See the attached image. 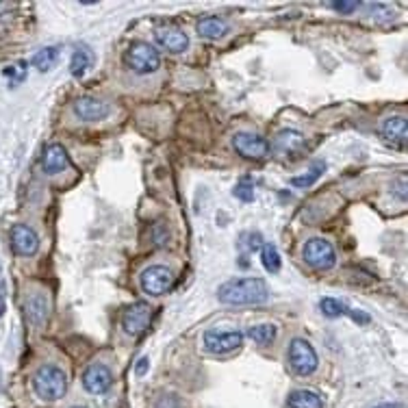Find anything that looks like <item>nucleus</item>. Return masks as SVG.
I'll return each instance as SVG.
<instances>
[{
	"label": "nucleus",
	"mask_w": 408,
	"mask_h": 408,
	"mask_svg": "<svg viewBox=\"0 0 408 408\" xmlns=\"http://www.w3.org/2000/svg\"><path fill=\"white\" fill-rule=\"evenodd\" d=\"M217 300L228 306H256L269 300V287L263 278H235L217 289Z\"/></svg>",
	"instance_id": "f257e3e1"
},
{
	"label": "nucleus",
	"mask_w": 408,
	"mask_h": 408,
	"mask_svg": "<svg viewBox=\"0 0 408 408\" xmlns=\"http://www.w3.org/2000/svg\"><path fill=\"white\" fill-rule=\"evenodd\" d=\"M33 389L39 400L57 402L67 391V376L57 365H42L33 376Z\"/></svg>",
	"instance_id": "f03ea898"
},
{
	"label": "nucleus",
	"mask_w": 408,
	"mask_h": 408,
	"mask_svg": "<svg viewBox=\"0 0 408 408\" xmlns=\"http://www.w3.org/2000/svg\"><path fill=\"white\" fill-rule=\"evenodd\" d=\"M124 63L139 76L155 74L161 67V54L148 42H133L124 52Z\"/></svg>",
	"instance_id": "7ed1b4c3"
},
{
	"label": "nucleus",
	"mask_w": 408,
	"mask_h": 408,
	"mask_svg": "<svg viewBox=\"0 0 408 408\" xmlns=\"http://www.w3.org/2000/svg\"><path fill=\"white\" fill-rule=\"evenodd\" d=\"M302 258L306 261V265H310L313 269H332L335 263H337V252H335V246L328 241V239H321V237H315V239H308L302 248Z\"/></svg>",
	"instance_id": "20e7f679"
},
{
	"label": "nucleus",
	"mask_w": 408,
	"mask_h": 408,
	"mask_svg": "<svg viewBox=\"0 0 408 408\" xmlns=\"http://www.w3.org/2000/svg\"><path fill=\"white\" fill-rule=\"evenodd\" d=\"M289 365L297 376H310L319 365L315 348H313L306 339H300V337L293 339L289 343Z\"/></svg>",
	"instance_id": "39448f33"
},
{
	"label": "nucleus",
	"mask_w": 408,
	"mask_h": 408,
	"mask_svg": "<svg viewBox=\"0 0 408 408\" xmlns=\"http://www.w3.org/2000/svg\"><path fill=\"white\" fill-rule=\"evenodd\" d=\"M139 284H141L144 293L159 297V295H166L172 289L174 276L166 265H150V267H146L141 271Z\"/></svg>",
	"instance_id": "423d86ee"
},
{
	"label": "nucleus",
	"mask_w": 408,
	"mask_h": 408,
	"mask_svg": "<svg viewBox=\"0 0 408 408\" xmlns=\"http://www.w3.org/2000/svg\"><path fill=\"white\" fill-rule=\"evenodd\" d=\"M152 315H155V308L148 302H135L124 310V315H122V328L131 337H139L141 332L148 330Z\"/></svg>",
	"instance_id": "0eeeda50"
},
{
	"label": "nucleus",
	"mask_w": 408,
	"mask_h": 408,
	"mask_svg": "<svg viewBox=\"0 0 408 408\" xmlns=\"http://www.w3.org/2000/svg\"><path fill=\"white\" fill-rule=\"evenodd\" d=\"M204 348H207L211 354H228V352H235L243 343V332L239 330H207L202 337Z\"/></svg>",
	"instance_id": "6e6552de"
},
{
	"label": "nucleus",
	"mask_w": 408,
	"mask_h": 408,
	"mask_svg": "<svg viewBox=\"0 0 408 408\" xmlns=\"http://www.w3.org/2000/svg\"><path fill=\"white\" fill-rule=\"evenodd\" d=\"M233 148L237 150V155H241L243 159L250 161H261L269 155V141L263 139L261 135L254 133H235L233 135Z\"/></svg>",
	"instance_id": "1a4fd4ad"
},
{
	"label": "nucleus",
	"mask_w": 408,
	"mask_h": 408,
	"mask_svg": "<svg viewBox=\"0 0 408 408\" xmlns=\"http://www.w3.org/2000/svg\"><path fill=\"white\" fill-rule=\"evenodd\" d=\"M113 385V372L109 370L104 363H93L89 365L83 374V387L91 396H102Z\"/></svg>",
	"instance_id": "9d476101"
},
{
	"label": "nucleus",
	"mask_w": 408,
	"mask_h": 408,
	"mask_svg": "<svg viewBox=\"0 0 408 408\" xmlns=\"http://www.w3.org/2000/svg\"><path fill=\"white\" fill-rule=\"evenodd\" d=\"M11 246L20 256H33L39 250V237L31 226L16 224L11 228Z\"/></svg>",
	"instance_id": "9b49d317"
},
{
	"label": "nucleus",
	"mask_w": 408,
	"mask_h": 408,
	"mask_svg": "<svg viewBox=\"0 0 408 408\" xmlns=\"http://www.w3.org/2000/svg\"><path fill=\"white\" fill-rule=\"evenodd\" d=\"M72 109H74L76 117H80L83 122H100V120L111 115V104L104 100H98V98H91V96L78 98L72 104Z\"/></svg>",
	"instance_id": "f8f14e48"
},
{
	"label": "nucleus",
	"mask_w": 408,
	"mask_h": 408,
	"mask_svg": "<svg viewBox=\"0 0 408 408\" xmlns=\"http://www.w3.org/2000/svg\"><path fill=\"white\" fill-rule=\"evenodd\" d=\"M42 168L46 174L54 176V174H61L63 170L70 168V157H67V150L61 144H50L44 157H42Z\"/></svg>",
	"instance_id": "ddd939ff"
},
{
	"label": "nucleus",
	"mask_w": 408,
	"mask_h": 408,
	"mask_svg": "<svg viewBox=\"0 0 408 408\" xmlns=\"http://www.w3.org/2000/svg\"><path fill=\"white\" fill-rule=\"evenodd\" d=\"M155 39L163 50H168L172 54H181L189 46V37L181 29H159L155 33Z\"/></svg>",
	"instance_id": "4468645a"
},
{
	"label": "nucleus",
	"mask_w": 408,
	"mask_h": 408,
	"mask_svg": "<svg viewBox=\"0 0 408 408\" xmlns=\"http://www.w3.org/2000/svg\"><path fill=\"white\" fill-rule=\"evenodd\" d=\"M274 148L280 152V155H300L304 148H306V139H304V135L302 133H297V131H289V128H284L276 135V139H274Z\"/></svg>",
	"instance_id": "2eb2a0df"
},
{
	"label": "nucleus",
	"mask_w": 408,
	"mask_h": 408,
	"mask_svg": "<svg viewBox=\"0 0 408 408\" xmlns=\"http://www.w3.org/2000/svg\"><path fill=\"white\" fill-rule=\"evenodd\" d=\"M48 310H50V302L44 291H35L26 297V317H29L33 326H42L48 319Z\"/></svg>",
	"instance_id": "dca6fc26"
},
{
	"label": "nucleus",
	"mask_w": 408,
	"mask_h": 408,
	"mask_svg": "<svg viewBox=\"0 0 408 408\" xmlns=\"http://www.w3.org/2000/svg\"><path fill=\"white\" fill-rule=\"evenodd\" d=\"M380 133H383V137L393 144V146H404L406 137H408V131H406V120L402 115H391L383 122V126H380Z\"/></svg>",
	"instance_id": "f3484780"
},
{
	"label": "nucleus",
	"mask_w": 408,
	"mask_h": 408,
	"mask_svg": "<svg viewBox=\"0 0 408 408\" xmlns=\"http://www.w3.org/2000/svg\"><path fill=\"white\" fill-rule=\"evenodd\" d=\"M93 52L91 48L87 46H78L74 52H72V59H70V74L74 78H83L87 72H89V67L93 65Z\"/></svg>",
	"instance_id": "a211bd4d"
},
{
	"label": "nucleus",
	"mask_w": 408,
	"mask_h": 408,
	"mask_svg": "<svg viewBox=\"0 0 408 408\" xmlns=\"http://www.w3.org/2000/svg\"><path fill=\"white\" fill-rule=\"evenodd\" d=\"M198 33L202 37H209V39H220L228 33V22L217 18V16H209V18H202L198 22Z\"/></svg>",
	"instance_id": "6ab92c4d"
},
{
	"label": "nucleus",
	"mask_w": 408,
	"mask_h": 408,
	"mask_svg": "<svg viewBox=\"0 0 408 408\" xmlns=\"http://www.w3.org/2000/svg\"><path fill=\"white\" fill-rule=\"evenodd\" d=\"M289 408H324V400L317 396V393L306 391V389H297L291 391L287 398Z\"/></svg>",
	"instance_id": "aec40b11"
},
{
	"label": "nucleus",
	"mask_w": 408,
	"mask_h": 408,
	"mask_svg": "<svg viewBox=\"0 0 408 408\" xmlns=\"http://www.w3.org/2000/svg\"><path fill=\"white\" fill-rule=\"evenodd\" d=\"M254 343L258 345H271L276 341V335H278V328L274 324H256L252 328H248L246 332Z\"/></svg>",
	"instance_id": "412c9836"
},
{
	"label": "nucleus",
	"mask_w": 408,
	"mask_h": 408,
	"mask_svg": "<svg viewBox=\"0 0 408 408\" xmlns=\"http://www.w3.org/2000/svg\"><path fill=\"white\" fill-rule=\"evenodd\" d=\"M57 61H59V48H57V46H46V48H42V50H37V52L33 54V59H31V63L37 67L39 72L52 70V67L57 65Z\"/></svg>",
	"instance_id": "4be33fe9"
},
{
	"label": "nucleus",
	"mask_w": 408,
	"mask_h": 408,
	"mask_svg": "<svg viewBox=\"0 0 408 408\" xmlns=\"http://www.w3.org/2000/svg\"><path fill=\"white\" fill-rule=\"evenodd\" d=\"M261 263L263 267L269 271V274H278L280 267H282V258L276 246H271V243H263L261 248Z\"/></svg>",
	"instance_id": "5701e85b"
},
{
	"label": "nucleus",
	"mask_w": 408,
	"mask_h": 408,
	"mask_svg": "<svg viewBox=\"0 0 408 408\" xmlns=\"http://www.w3.org/2000/svg\"><path fill=\"white\" fill-rule=\"evenodd\" d=\"M324 172H326V163L317 161V163H313V168H310L304 176H293L291 185L297 187V189H306V187H310V185H315V183L321 179Z\"/></svg>",
	"instance_id": "b1692460"
},
{
	"label": "nucleus",
	"mask_w": 408,
	"mask_h": 408,
	"mask_svg": "<svg viewBox=\"0 0 408 408\" xmlns=\"http://www.w3.org/2000/svg\"><path fill=\"white\" fill-rule=\"evenodd\" d=\"M319 308L326 317H341V315H352V308L348 304H343L341 300H337V297H324L319 302Z\"/></svg>",
	"instance_id": "393cba45"
},
{
	"label": "nucleus",
	"mask_w": 408,
	"mask_h": 408,
	"mask_svg": "<svg viewBox=\"0 0 408 408\" xmlns=\"http://www.w3.org/2000/svg\"><path fill=\"white\" fill-rule=\"evenodd\" d=\"M239 246L246 252H256L263 248V237H261V233H243Z\"/></svg>",
	"instance_id": "a878e982"
},
{
	"label": "nucleus",
	"mask_w": 408,
	"mask_h": 408,
	"mask_svg": "<svg viewBox=\"0 0 408 408\" xmlns=\"http://www.w3.org/2000/svg\"><path fill=\"white\" fill-rule=\"evenodd\" d=\"M233 196L241 202H252L254 200V185H250L248 181L237 183L235 189H233Z\"/></svg>",
	"instance_id": "bb28decb"
},
{
	"label": "nucleus",
	"mask_w": 408,
	"mask_h": 408,
	"mask_svg": "<svg viewBox=\"0 0 408 408\" xmlns=\"http://www.w3.org/2000/svg\"><path fill=\"white\" fill-rule=\"evenodd\" d=\"M361 7V3L356 0H341V3H330V9H335L337 13H341V16H352L356 9Z\"/></svg>",
	"instance_id": "cd10ccee"
},
{
	"label": "nucleus",
	"mask_w": 408,
	"mask_h": 408,
	"mask_svg": "<svg viewBox=\"0 0 408 408\" xmlns=\"http://www.w3.org/2000/svg\"><path fill=\"white\" fill-rule=\"evenodd\" d=\"M5 76H9L11 80H24L26 76V63H20V65H11V67H5Z\"/></svg>",
	"instance_id": "c85d7f7f"
},
{
	"label": "nucleus",
	"mask_w": 408,
	"mask_h": 408,
	"mask_svg": "<svg viewBox=\"0 0 408 408\" xmlns=\"http://www.w3.org/2000/svg\"><path fill=\"white\" fill-rule=\"evenodd\" d=\"M148 370H150V359H148V356H141V359L137 361V365H135V374H137V376L141 378V376H146V374H148Z\"/></svg>",
	"instance_id": "c756f323"
},
{
	"label": "nucleus",
	"mask_w": 408,
	"mask_h": 408,
	"mask_svg": "<svg viewBox=\"0 0 408 408\" xmlns=\"http://www.w3.org/2000/svg\"><path fill=\"white\" fill-rule=\"evenodd\" d=\"M374 408H402L400 404H391V402H387V404H378V406H374Z\"/></svg>",
	"instance_id": "7c9ffc66"
},
{
	"label": "nucleus",
	"mask_w": 408,
	"mask_h": 408,
	"mask_svg": "<svg viewBox=\"0 0 408 408\" xmlns=\"http://www.w3.org/2000/svg\"><path fill=\"white\" fill-rule=\"evenodd\" d=\"M5 310H7V304H5V297H3V295H0V317H3V315H5Z\"/></svg>",
	"instance_id": "2f4dec72"
},
{
	"label": "nucleus",
	"mask_w": 408,
	"mask_h": 408,
	"mask_svg": "<svg viewBox=\"0 0 408 408\" xmlns=\"http://www.w3.org/2000/svg\"><path fill=\"white\" fill-rule=\"evenodd\" d=\"M72 408H85V406H72Z\"/></svg>",
	"instance_id": "473e14b6"
}]
</instances>
